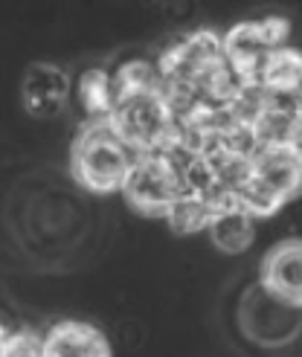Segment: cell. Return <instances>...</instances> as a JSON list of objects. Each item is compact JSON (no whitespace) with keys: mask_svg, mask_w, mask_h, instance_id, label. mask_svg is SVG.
Segmentation results:
<instances>
[{"mask_svg":"<svg viewBox=\"0 0 302 357\" xmlns=\"http://www.w3.org/2000/svg\"><path fill=\"white\" fill-rule=\"evenodd\" d=\"M134 151L122 142L105 119L87 122L70 149V174L93 195H114L122 189L134 163Z\"/></svg>","mask_w":302,"mask_h":357,"instance_id":"1","label":"cell"},{"mask_svg":"<svg viewBox=\"0 0 302 357\" xmlns=\"http://www.w3.org/2000/svg\"><path fill=\"white\" fill-rule=\"evenodd\" d=\"M105 122L134 154L174 151L177 146V122L163 87L116 96L114 111Z\"/></svg>","mask_w":302,"mask_h":357,"instance_id":"2","label":"cell"},{"mask_svg":"<svg viewBox=\"0 0 302 357\" xmlns=\"http://www.w3.org/2000/svg\"><path fill=\"white\" fill-rule=\"evenodd\" d=\"M302 186V154L299 146L256 149L250 160V177L239 189V206L250 218H271L294 201Z\"/></svg>","mask_w":302,"mask_h":357,"instance_id":"3","label":"cell"},{"mask_svg":"<svg viewBox=\"0 0 302 357\" xmlns=\"http://www.w3.org/2000/svg\"><path fill=\"white\" fill-rule=\"evenodd\" d=\"M183 160L186 157L177 151L137 154L119 195L137 215L163 218L174 198L183 192V177H181Z\"/></svg>","mask_w":302,"mask_h":357,"instance_id":"4","label":"cell"},{"mask_svg":"<svg viewBox=\"0 0 302 357\" xmlns=\"http://www.w3.org/2000/svg\"><path fill=\"white\" fill-rule=\"evenodd\" d=\"M291 24L288 17H262V21H241L221 38V56L241 84H256L264 59L273 50L288 47Z\"/></svg>","mask_w":302,"mask_h":357,"instance_id":"5","label":"cell"},{"mask_svg":"<svg viewBox=\"0 0 302 357\" xmlns=\"http://www.w3.org/2000/svg\"><path fill=\"white\" fill-rule=\"evenodd\" d=\"M299 308L302 305L282 302V299L271 296L262 284H253V288H247V294L241 299L239 326L253 343H259L264 349L288 346L299 334Z\"/></svg>","mask_w":302,"mask_h":357,"instance_id":"6","label":"cell"},{"mask_svg":"<svg viewBox=\"0 0 302 357\" xmlns=\"http://www.w3.org/2000/svg\"><path fill=\"white\" fill-rule=\"evenodd\" d=\"M73 82L61 64L35 61L21 79V105L32 119H56L70 102Z\"/></svg>","mask_w":302,"mask_h":357,"instance_id":"7","label":"cell"},{"mask_svg":"<svg viewBox=\"0 0 302 357\" xmlns=\"http://www.w3.org/2000/svg\"><path fill=\"white\" fill-rule=\"evenodd\" d=\"M271 296L302 305V244L299 238H285L273 244L262 259L259 282Z\"/></svg>","mask_w":302,"mask_h":357,"instance_id":"8","label":"cell"},{"mask_svg":"<svg viewBox=\"0 0 302 357\" xmlns=\"http://www.w3.org/2000/svg\"><path fill=\"white\" fill-rule=\"evenodd\" d=\"M299 134H302L299 96H268V105L250 125V137L256 149L299 146Z\"/></svg>","mask_w":302,"mask_h":357,"instance_id":"9","label":"cell"},{"mask_svg":"<svg viewBox=\"0 0 302 357\" xmlns=\"http://www.w3.org/2000/svg\"><path fill=\"white\" fill-rule=\"evenodd\" d=\"M41 357H114L111 343L96 326L61 319L41 337Z\"/></svg>","mask_w":302,"mask_h":357,"instance_id":"10","label":"cell"},{"mask_svg":"<svg viewBox=\"0 0 302 357\" xmlns=\"http://www.w3.org/2000/svg\"><path fill=\"white\" fill-rule=\"evenodd\" d=\"M209 241L216 244V250L227 256H239L244 250H250L256 241V218H250L244 209H221L212 212V218L206 224Z\"/></svg>","mask_w":302,"mask_h":357,"instance_id":"11","label":"cell"},{"mask_svg":"<svg viewBox=\"0 0 302 357\" xmlns=\"http://www.w3.org/2000/svg\"><path fill=\"white\" fill-rule=\"evenodd\" d=\"M268 96H299L302 84V56L296 47H279L273 50L262 64V73L256 79Z\"/></svg>","mask_w":302,"mask_h":357,"instance_id":"12","label":"cell"},{"mask_svg":"<svg viewBox=\"0 0 302 357\" xmlns=\"http://www.w3.org/2000/svg\"><path fill=\"white\" fill-rule=\"evenodd\" d=\"M79 102L87 114V122L108 119L114 111V102H116L111 70H105V67L84 70L82 79H79Z\"/></svg>","mask_w":302,"mask_h":357,"instance_id":"13","label":"cell"},{"mask_svg":"<svg viewBox=\"0 0 302 357\" xmlns=\"http://www.w3.org/2000/svg\"><path fill=\"white\" fill-rule=\"evenodd\" d=\"M212 218V209L209 204L201 198V195H192V192H181L174 198V204L169 206V212L163 215V221L172 227V233L177 236H195V233H204L206 224Z\"/></svg>","mask_w":302,"mask_h":357,"instance_id":"14","label":"cell"},{"mask_svg":"<svg viewBox=\"0 0 302 357\" xmlns=\"http://www.w3.org/2000/svg\"><path fill=\"white\" fill-rule=\"evenodd\" d=\"M114 76V93L116 96H128V93H143V91H157L160 73L151 61H126Z\"/></svg>","mask_w":302,"mask_h":357,"instance_id":"15","label":"cell"},{"mask_svg":"<svg viewBox=\"0 0 302 357\" xmlns=\"http://www.w3.org/2000/svg\"><path fill=\"white\" fill-rule=\"evenodd\" d=\"M3 334H6V328H3V326H0V340H3Z\"/></svg>","mask_w":302,"mask_h":357,"instance_id":"16","label":"cell"}]
</instances>
